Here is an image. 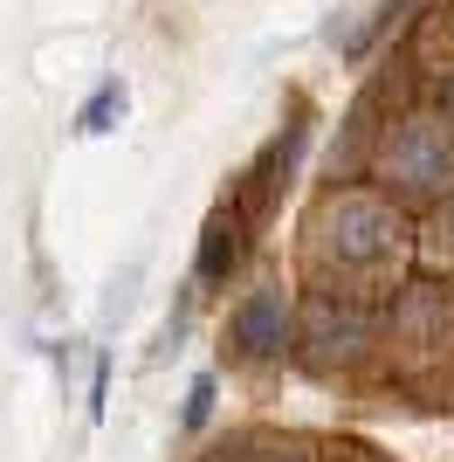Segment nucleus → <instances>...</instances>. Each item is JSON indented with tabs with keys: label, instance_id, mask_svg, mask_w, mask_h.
<instances>
[{
	"label": "nucleus",
	"instance_id": "nucleus-1",
	"mask_svg": "<svg viewBox=\"0 0 454 462\" xmlns=\"http://www.w3.org/2000/svg\"><path fill=\"white\" fill-rule=\"evenodd\" d=\"M399 214L393 200H378V193H331L317 214H310V255L331 263V270H378L386 255L399 249Z\"/></svg>",
	"mask_w": 454,
	"mask_h": 462
},
{
	"label": "nucleus",
	"instance_id": "nucleus-10",
	"mask_svg": "<svg viewBox=\"0 0 454 462\" xmlns=\"http://www.w3.org/2000/svg\"><path fill=\"white\" fill-rule=\"evenodd\" d=\"M440 249H454V214H440Z\"/></svg>",
	"mask_w": 454,
	"mask_h": 462
},
{
	"label": "nucleus",
	"instance_id": "nucleus-9",
	"mask_svg": "<svg viewBox=\"0 0 454 462\" xmlns=\"http://www.w3.org/2000/svg\"><path fill=\"white\" fill-rule=\"evenodd\" d=\"M406 7H413V0H386V7H378V21H372V28H365V35H359V42H351V56H359V49H372V42H378V35H386V28H393V21H399V14H406Z\"/></svg>",
	"mask_w": 454,
	"mask_h": 462
},
{
	"label": "nucleus",
	"instance_id": "nucleus-5",
	"mask_svg": "<svg viewBox=\"0 0 454 462\" xmlns=\"http://www.w3.org/2000/svg\"><path fill=\"white\" fill-rule=\"evenodd\" d=\"M399 331L413 338V346H448L454 338V310H448V290L440 283H406V297H399Z\"/></svg>",
	"mask_w": 454,
	"mask_h": 462
},
{
	"label": "nucleus",
	"instance_id": "nucleus-4",
	"mask_svg": "<svg viewBox=\"0 0 454 462\" xmlns=\"http://www.w3.org/2000/svg\"><path fill=\"white\" fill-rule=\"evenodd\" d=\"M227 338H234L241 359H276L289 346V304L276 290H248L234 304V318H227Z\"/></svg>",
	"mask_w": 454,
	"mask_h": 462
},
{
	"label": "nucleus",
	"instance_id": "nucleus-6",
	"mask_svg": "<svg viewBox=\"0 0 454 462\" xmlns=\"http://www.w3.org/2000/svg\"><path fill=\"white\" fill-rule=\"evenodd\" d=\"M241 263V214H227V208H213L207 214V228H200V283H221L227 270Z\"/></svg>",
	"mask_w": 454,
	"mask_h": 462
},
{
	"label": "nucleus",
	"instance_id": "nucleus-7",
	"mask_svg": "<svg viewBox=\"0 0 454 462\" xmlns=\"http://www.w3.org/2000/svg\"><path fill=\"white\" fill-rule=\"evenodd\" d=\"M117 117H124V83H96V97H90V104H83V117H76V132H111V125H117Z\"/></svg>",
	"mask_w": 454,
	"mask_h": 462
},
{
	"label": "nucleus",
	"instance_id": "nucleus-8",
	"mask_svg": "<svg viewBox=\"0 0 454 462\" xmlns=\"http://www.w3.org/2000/svg\"><path fill=\"white\" fill-rule=\"evenodd\" d=\"M207 414H213V380H207V373H200V380L186 386V428H200V421H207Z\"/></svg>",
	"mask_w": 454,
	"mask_h": 462
},
{
	"label": "nucleus",
	"instance_id": "nucleus-2",
	"mask_svg": "<svg viewBox=\"0 0 454 462\" xmlns=\"http://www.w3.org/2000/svg\"><path fill=\"white\" fill-rule=\"evenodd\" d=\"M386 173L406 193H434L454 180V132L434 117H406L393 138H386Z\"/></svg>",
	"mask_w": 454,
	"mask_h": 462
},
{
	"label": "nucleus",
	"instance_id": "nucleus-3",
	"mask_svg": "<svg viewBox=\"0 0 454 462\" xmlns=\"http://www.w3.org/2000/svg\"><path fill=\"white\" fill-rule=\"evenodd\" d=\"M303 338H310V359L317 366H338V359H359L365 338H372V318L359 304H338V297H310L303 310Z\"/></svg>",
	"mask_w": 454,
	"mask_h": 462
},
{
	"label": "nucleus",
	"instance_id": "nucleus-11",
	"mask_svg": "<svg viewBox=\"0 0 454 462\" xmlns=\"http://www.w3.org/2000/svg\"><path fill=\"white\" fill-rule=\"evenodd\" d=\"M440 111H448V117H454V77H448V83H440Z\"/></svg>",
	"mask_w": 454,
	"mask_h": 462
}]
</instances>
